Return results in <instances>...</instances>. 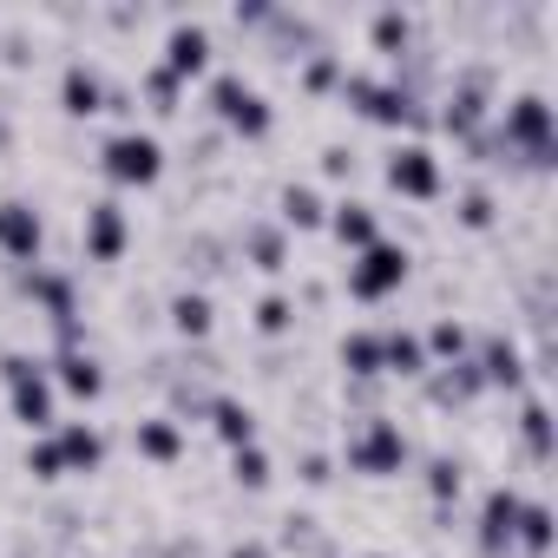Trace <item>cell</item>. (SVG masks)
<instances>
[{
	"label": "cell",
	"instance_id": "d6986e66",
	"mask_svg": "<svg viewBox=\"0 0 558 558\" xmlns=\"http://www.w3.org/2000/svg\"><path fill=\"white\" fill-rule=\"evenodd\" d=\"M427 368H434V362H427L421 336H408V329H381V375L414 381V375H427Z\"/></svg>",
	"mask_w": 558,
	"mask_h": 558
},
{
	"label": "cell",
	"instance_id": "ac0fdd59",
	"mask_svg": "<svg viewBox=\"0 0 558 558\" xmlns=\"http://www.w3.org/2000/svg\"><path fill=\"white\" fill-rule=\"evenodd\" d=\"M368 40H375V53H381V60H395V66H401V60L414 53V21H408L401 8H381V14H368Z\"/></svg>",
	"mask_w": 558,
	"mask_h": 558
},
{
	"label": "cell",
	"instance_id": "ba28073f",
	"mask_svg": "<svg viewBox=\"0 0 558 558\" xmlns=\"http://www.w3.org/2000/svg\"><path fill=\"white\" fill-rule=\"evenodd\" d=\"M486 112H493V73H486V66H466V73L447 86L440 132H453V138H473V132H486Z\"/></svg>",
	"mask_w": 558,
	"mask_h": 558
},
{
	"label": "cell",
	"instance_id": "6da1fadb",
	"mask_svg": "<svg viewBox=\"0 0 558 558\" xmlns=\"http://www.w3.org/2000/svg\"><path fill=\"white\" fill-rule=\"evenodd\" d=\"M493 138H499V151H512L519 165L551 171V151H558V119H551V99H545V93H519V99L499 112Z\"/></svg>",
	"mask_w": 558,
	"mask_h": 558
},
{
	"label": "cell",
	"instance_id": "5b68a950",
	"mask_svg": "<svg viewBox=\"0 0 558 558\" xmlns=\"http://www.w3.org/2000/svg\"><path fill=\"white\" fill-rule=\"evenodd\" d=\"M99 171L112 178V184H158V171H165V145L151 138V132H138V125H125V132H112L106 145H99Z\"/></svg>",
	"mask_w": 558,
	"mask_h": 558
},
{
	"label": "cell",
	"instance_id": "9c48e42d",
	"mask_svg": "<svg viewBox=\"0 0 558 558\" xmlns=\"http://www.w3.org/2000/svg\"><path fill=\"white\" fill-rule=\"evenodd\" d=\"M388 184L401 191V197H414V204H434L440 197V158L427 151V145H395L388 151Z\"/></svg>",
	"mask_w": 558,
	"mask_h": 558
},
{
	"label": "cell",
	"instance_id": "8992f818",
	"mask_svg": "<svg viewBox=\"0 0 558 558\" xmlns=\"http://www.w3.org/2000/svg\"><path fill=\"white\" fill-rule=\"evenodd\" d=\"M408 283V250L401 243H368V250H355V263H349V296L355 303H388L395 290Z\"/></svg>",
	"mask_w": 558,
	"mask_h": 558
},
{
	"label": "cell",
	"instance_id": "f1b7e54d",
	"mask_svg": "<svg viewBox=\"0 0 558 558\" xmlns=\"http://www.w3.org/2000/svg\"><path fill=\"white\" fill-rule=\"evenodd\" d=\"M519 440H525V453H532V460H551V414H545V401H538V395L519 408Z\"/></svg>",
	"mask_w": 558,
	"mask_h": 558
},
{
	"label": "cell",
	"instance_id": "4fadbf2b",
	"mask_svg": "<svg viewBox=\"0 0 558 558\" xmlns=\"http://www.w3.org/2000/svg\"><path fill=\"white\" fill-rule=\"evenodd\" d=\"M519 506H525V499H519L512 486H493V493H486V506H480V551H493V558H499V551H512Z\"/></svg>",
	"mask_w": 558,
	"mask_h": 558
},
{
	"label": "cell",
	"instance_id": "4316f807",
	"mask_svg": "<svg viewBox=\"0 0 558 558\" xmlns=\"http://www.w3.org/2000/svg\"><path fill=\"white\" fill-rule=\"evenodd\" d=\"M342 368H349L355 381H375V375H381V336H375V329L342 336Z\"/></svg>",
	"mask_w": 558,
	"mask_h": 558
},
{
	"label": "cell",
	"instance_id": "f546056e",
	"mask_svg": "<svg viewBox=\"0 0 558 558\" xmlns=\"http://www.w3.org/2000/svg\"><path fill=\"white\" fill-rule=\"evenodd\" d=\"M138 93H145V106H151L158 119H171V112H178V93H184V80H178V73H165V66H145Z\"/></svg>",
	"mask_w": 558,
	"mask_h": 558
},
{
	"label": "cell",
	"instance_id": "44dd1931",
	"mask_svg": "<svg viewBox=\"0 0 558 558\" xmlns=\"http://www.w3.org/2000/svg\"><path fill=\"white\" fill-rule=\"evenodd\" d=\"M427 395L440 401V408H466L473 395H486V381H480V368H473V355H460V362H447L434 381H427Z\"/></svg>",
	"mask_w": 558,
	"mask_h": 558
},
{
	"label": "cell",
	"instance_id": "7402d4cb",
	"mask_svg": "<svg viewBox=\"0 0 558 558\" xmlns=\"http://www.w3.org/2000/svg\"><path fill=\"white\" fill-rule=\"evenodd\" d=\"M132 447H138L145 460L171 466V460L184 453V434H178V421H171V414H151V421H138V427H132Z\"/></svg>",
	"mask_w": 558,
	"mask_h": 558
},
{
	"label": "cell",
	"instance_id": "cb8c5ba5",
	"mask_svg": "<svg viewBox=\"0 0 558 558\" xmlns=\"http://www.w3.org/2000/svg\"><path fill=\"white\" fill-rule=\"evenodd\" d=\"M243 256L256 263V269H290V236H283V223H250L243 230Z\"/></svg>",
	"mask_w": 558,
	"mask_h": 558
},
{
	"label": "cell",
	"instance_id": "2e32d148",
	"mask_svg": "<svg viewBox=\"0 0 558 558\" xmlns=\"http://www.w3.org/2000/svg\"><path fill=\"white\" fill-rule=\"evenodd\" d=\"M204 421H210V427H217V440H223V447H230V453H236V447H250V440H256V414H250V408H243V401H236V395H210V408H204Z\"/></svg>",
	"mask_w": 558,
	"mask_h": 558
},
{
	"label": "cell",
	"instance_id": "277c9868",
	"mask_svg": "<svg viewBox=\"0 0 558 558\" xmlns=\"http://www.w3.org/2000/svg\"><path fill=\"white\" fill-rule=\"evenodd\" d=\"M0 381H8V408L21 427H60V401H53V381L34 355H0Z\"/></svg>",
	"mask_w": 558,
	"mask_h": 558
},
{
	"label": "cell",
	"instance_id": "8fae6325",
	"mask_svg": "<svg viewBox=\"0 0 558 558\" xmlns=\"http://www.w3.org/2000/svg\"><path fill=\"white\" fill-rule=\"evenodd\" d=\"M158 66L178 73V80L204 73V66H210V27H204V21H171V34H165V60H158Z\"/></svg>",
	"mask_w": 558,
	"mask_h": 558
},
{
	"label": "cell",
	"instance_id": "d590c367",
	"mask_svg": "<svg viewBox=\"0 0 558 558\" xmlns=\"http://www.w3.org/2000/svg\"><path fill=\"white\" fill-rule=\"evenodd\" d=\"M427 493H434L440 506H447V499H460V460H447V453H440V460L427 466Z\"/></svg>",
	"mask_w": 558,
	"mask_h": 558
},
{
	"label": "cell",
	"instance_id": "7a4b0ae2",
	"mask_svg": "<svg viewBox=\"0 0 558 558\" xmlns=\"http://www.w3.org/2000/svg\"><path fill=\"white\" fill-rule=\"evenodd\" d=\"M362 119H375V125H427V106L401 86V80H381V73H342V86H336Z\"/></svg>",
	"mask_w": 558,
	"mask_h": 558
},
{
	"label": "cell",
	"instance_id": "5bb4252c",
	"mask_svg": "<svg viewBox=\"0 0 558 558\" xmlns=\"http://www.w3.org/2000/svg\"><path fill=\"white\" fill-rule=\"evenodd\" d=\"M60 112H66V119H93V112H106V80H99L86 60H73V66L60 73Z\"/></svg>",
	"mask_w": 558,
	"mask_h": 558
},
{
	"label": "cell",
	"instance_id": "e575fe53",
	"mask_svg": "<svg viewBox=\"0 0 558 558\" xmlns=\"http://www.w3.org/2000/svg\"><path fill=\"white\" fill-rule=\"evenodd\" d=\"M230 473H236V486L263 493V486H269V453H263V447L250 440V447H236V453H230Z\"/></svg>",
	"mask_w": 558,
	"mask_h": 558
},
{
	"label": "cell",
	"instance_id": "52a82bcc",
	"mask_svg": "<svg viewBox=\"0 0 558 558\" xmlns=\"http://www.w3.org/2000/svg\"><path fill=\"white\" fill-rule=\"evenodd\" d=\"M349 466L368 473V480L401 473V466H408V434H401L395 421H362V427L349 434Z\"/></svg>",
	"mask_w": 558,
	"mask_h": 558
},
{
	"label": "cell",
	"instance_id": "e0dca14e",
	"mask_svg": "<svg viewBox=\"0 0 558 558\" xmlns=\"http://www.w3.org/2000/svg\"><path fill=\"white\" fill-rule=\"evenodd\" d=\"M53 447H60L66 473H99V460H106V434H99V427H86V421H66Z\"/></svg>",
	"mask_w": 558,
	"mask_h": 558
},
{
	"label": "cell",
	"instance_id": "30bf717a",
	"mask_svg": "<svg viewBox=\"0 0 558 558\" xmlns=\"http://www.w3.org/2000/svg\"><path fill=\"white\" fill-rule=\"evenodd\" d=\"M40 243H47V223H40V210L27 197L0 204V256H8V263H34Z\"/></svg>",
	"mask_w": 558,
	"mask_h": 558
},
{
	"label": "cell",
	"instance_id": "f35d334b",
	"mask_svg": "<svg viewBox=\"0 0 558 558\" xmlns=\"http://www.w3.org/2000/svg\"><path fill=\"white\" fill-rule=\"evenodd\" d=\"M106 112H112V119H132V93H125V86H106Z\"/></svg>",
	"mask_w": 558,
	"mask_h": 558
},
{
	"label": "cell",
	"instance_id": "3957f363",
	"mask_svg": "<svg viewBox=\"0 0 558 558\" xmlns=\"http://www.w3.org/2000/svg\"><path fill=\"white\" fill-rule=\"evenodd\" d=\"M204 106H210V119H217L223 132H236V138H269V125H276L269 99H263L243 73H217L210 93H204Z\"/></svg>",
	"mask_w": 558,
	"mask_h": 558
},
{
	"label": "cell",
	"instance_id": "60d3db41",
	"mask_svg": "<svg viewBox=\"0 0 558 558\" xmlns=\"http://www.w3.org/2000/svg\"><path fill=\"white\" fill-rule=\"evenodd\" d=\"M230 558H269V545H256V538H250V545H236Z\"/></svg>",
	"mask_w": 558,
	"mask_h": 558
},
{
	"label": "cell",
	"instance_id": "d6a6232c",
	"mask_svg": "<svg viewBox=\"0 0 558 558\" xmlns=\"http://www.w3.org/2000/svg\"><path fill=\"white\" fill-rule=\"evenodd\" d=\"M296 316H303V310H296L290 296H263V303H256V336H290Z\"/></svg>",
	"mask_w": 558,
	"mask_h": 558
},
{
	"label": "cell",
	"instance_id": "ab89813d",
	"mask_svg": "<svg viewBox=\"0 0 558 558\" xmlns=\"http://www.w3.org/2000/svg\"><path fill=\"white\" fill-rule=\"evenodd\" d=\"M303 480H310V486H329V460H323V453H303Z\"/></svg>",
	"mask_w": 558,
	"mask_h": 558
},
{
	"label": "cell",
	"instance_id": "484cf974",
	"mask_svg": "<svg viewBox=\"0 0 558 558\" xmlns=\"http://www.w3.org/2000/svg\"><path fill=\"white\" fill-rule=\"evenodd\" d=\"M512 545H519L525 558H545V551H551V506L525 499V506H519V525H512Z\"/></svg>",
	"mask_w": 558,
	"mask_h": 558
},
{
	"label": "cell",
	"instance_id": "603a6c76",
	"mask_svg": "<svg viewBox=\"0 0 558 558\" xmlns=\"http://www.w3.org/2000/svg\"><path fill=\"white\" fill-rule=\"evenodd\" d=\"M276 223H283V230H323L329 223V204L310 184H290L283 197H276Z\"/></svg>",
	"mask_w": 558,
	"mask_h": 558
},
{
	"label": "cell",
	"instance_id": "8d00e7d4",
	"mask_svg": "<svg viewBox=\"0 0 558 558\" xmlns=\"http://www.w3.org/2000/svg\"><path fill=\"white\" fill-rule=\"evenodd\" d=\"M27 473H34V480H60V473H66L60 447H53V440H34V447H27Z\"/></svg>",
	"mask_w": 558,
	"mask_h": 558
},
{
	"label": "cell",
	"instance_id": "74e56055",
	"mask_svg": "<svg viewBox=\"0 0 558 558\" xmlns=\"http://www.w3.org/2000/svg\"><path fill=\"white\" fill-rule=\"evenodd\" d=\"M323 171H329V178H355V151H349V145H329V151H323Z\"/></svg>",
	"mask_w": 558,
	"mask_h": 558
},
{
	"label": "cell",
	"instance_id": "d4e9b609",
	"mask_svg": "<svg viewBox=\"0 0 558 558\" xmlns=\"http://www.w3.org/2000/svg\"><path fill=\"white\" fill-rule=\"evenodd\" d=\"M329 230H336V243H349V250H368V243H381V223H375V210L368 204H336L329 210Z\"/></svg>",
	"mask_w": 558,
	"mask_h": 558
},
{
	"label": "cell",
	"instance_id": "4dcf8cb0",
	"mask_svg": "<svg viewBox=\"0 0 558 558\" xmlns=\"http://www.w3.org/2000/svg\"><path fill=\"white\" fill-rule=\"evenodd\" d=\"M342 73H349V66H342V53H336V47H316V53L303 60V86H310V93H336V86H342Z\"/></svg>",
	"mask_w": 558,
	"mask_h": 558
},
{
	"label": "cell",
	"instance_id": "1f68e13d",
	"mask_svg": "<svg viewBox=\"0 0 558 558\" xmlns=\"http://www.w3.org/2000/svg\"><path fill=\"white\" fill-rule=\"evenodd\" d=\"M453 217H460V230H493V217H499V197H493L486 184H473V191H460Z\"/></svg>",
	"mask_w": 558,
	"mask_h": 558
},
{
	"label": "cell",
	"instance_id": "ffe728a7",
	"mask_svg": "<svg viewBox=\"0 0 558 558\" xmlns=\"http://www.w3.org/2000/svg\"><path fill=\"white\" fill-rule=\"evenodd\" d=\"M473 368H480V381L486 388H525V362H519V349L512 342H480V355H473Z\"/></svg>",
	"mask_w": 558,
	"mask_h": 558
},
{
	"label": "cell",
	"instance_id": "836d02e7",
	"mask_svg": "<svg viewBox=\"0 0 558 558\" xmlns=\"http://www.w3.org/2000/svg\"><path fill=\"white\" fill-rule=\"evenodd\" d=\"M421 349H427V362H440V368H447V362H460V355H466V329L447 316V323H434V336H427Z\"/></svg>",
	"mask_w": 558,
	"mask_h": 558
},
{
	"label": "cell",
	"instance_id": "9a60e30c",
	"mask_svg": "<svg viewBox=\"0 0 558 558\" xmlns=\"http://www.w3.org/2000/svg\"><path fill=\"white\" fill-rule=\"evenodd\" d=\"M53 381H60L66 395H80V401H99V395H106V368H99L86 349H66V355H53Z\"/></svg>",
	"mask_w": 558,
	"mask_h": 558
},
{
	"label": "cell",
	"instance_id": "7c38bea8",
	"mask_svg": "<svg viewBox=\"0 0 558 558\" xmlns=\"http://www.w3.org/2000/svg\"><path fill=\"white\" fill-rule=\"evenodd\" d=\"M125 243H132L125 210H119L112 197H99V204L86 210V256H93V263H119V256H125Z\"/></svg>",
	"mask_w": 558,
	"mask_h": 558
},
{
	"label": "cell",
	"instance_id": "83f0119b",
	"mask_svg": "<svg viewBox=\"0 0 558 558\" xmlns=\"http://www.w3.org/2000/svg\"><path fill=\"white\" fill-rule=\"evenodd\" d=\"M171 329H178V336H191V342H204V336H210V296H204V290L171 296Z\"/></svg>",
	"mask_w": 558,
	"mask_h": 558
}]
</instances>
